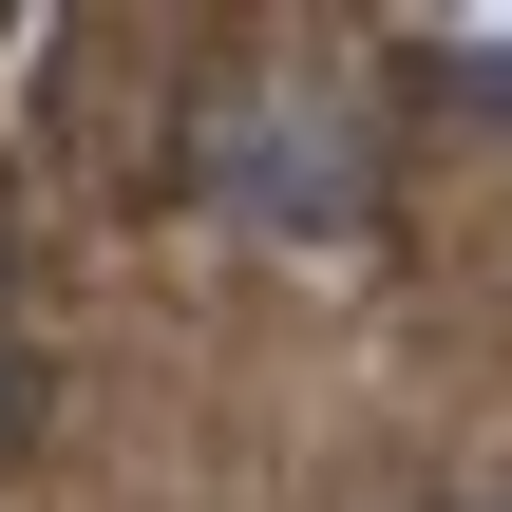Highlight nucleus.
<instances>
[{"label":"nucleus","instance_id":"nucleus-1","mask_svg":"<svg viewBox=\"0 0 512 512\" xmlns=\"http://www.w3.org/2000/svg\"><path fill=\"white\" fill-rule=\"evenodd\" d=\"M190 190H209L228 228L342 247V228L380 209V152H361V114H342L323 76H228V95L190 114Z\"/></svg>","mask_w":512,"mask_h":512}]
</instances>
